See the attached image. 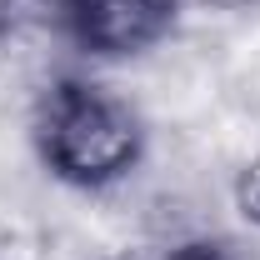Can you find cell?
Returning <instances> with one entry per match:
<instances>
[{"instance_id":"1","label":"cell","mask_w":260,"mask_h":260,"mask_svg":"<svg viewBox=\"0 0 260 260\" xmlns=\"http://www.w3.org/2000/svg\"><path fill=\"white\" fill-rule=\"evenodd\" d=\"M35 135H40L45 165L75 185H105L125 175L140 155L135 120L110 95H100L95 85H80V80H65L45 95Z\"/></svg>"},{"instance_id":"2","label":"cell","mask_w":260,"mask_h":260,"mask_svg":"<svg viewBox=\"0 0 260 260\" xmlns=\"http://www.w3.org/2000/svg\"><path fill=\"white\" fill-rule=\"evenodd\" d=\"M175 20V0H55V25L90 55H135Z\"/></svg>"},{"instance_id":"3","label":"cell","mask_w":260,"mask_h":260,"mask_svg":"<svg viewBox=\"0 0 260 260\" xmlns=\"http://www.w3.org/2000/svg\"><path fill=\"white\" fill-rule=\"evenodd\" d=\"M240 200H245V215L260 220V160L250 165V175H245V185H240Z\"/></svg>"},{"instance_id":"4","label":"cell","mask_w":260,"mask_h":260,"mask_svg":"<svg viewBox=\"0 0 260 260\" xmlns=\"http://www.w3.org/2000/svg\"><path fill=\"white\" fill-rule=\"evenodd\" d=\"M165 260H225L215 245H180L175 255H165Z\"/></svg>"}]
</instances>
